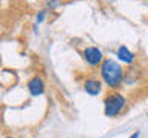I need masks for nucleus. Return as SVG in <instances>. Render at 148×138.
<instances>
[{"label": "nucleus", "instance_id": "obj_2", "mask_svg": "<svg viewBox=\"0 0 148 138\" xmlns=\"http://www.w3.org/2000/svg\"><path fill=\"white\" fill-rule=\"evenodd\" d=\"M103 104H105V115L106 117H116L127 106V100L120 94H111L105 98Z\"/></svg>", "mask_w": 148, "mask_h": 138}, {"label": "nucleus", "instance_id": "obj_3", "mask_svg": "<svg viewBox=\"0 0 148 138\" xmlns=\"http://www.w3.org/2000/svg\"><path fill=\"white\" fill-rule=\"evenodd\" d=\"M83 60L86 62V64H90L92 68L99 66V64L102 66V63H103V54L96 46H88V48L83 49Z\"/></svg>", "mask_w": 148, "mask_h": 138}, {"label": "nucleus", "instance_id": "obj_5", "mask_svg": "<svg viewBox=\"0 0 148 138\" xmlns=\"http://www.w3.org/2000/svg\"><path fill=\"white\" fill-rule=\"evenodd\" d=\"M28 91H29V94L32 97H37V95H42L45 91V85L43 81H42L40 77H34L31 78L29 83H28Z\"/></svg>", "mask_w": 148, "mask_h": 138}, {"label": "nucleus", "instance_id": "obj_6", "mask_svg": "<svg viewBox=\"0 0 148 138\" xmlns=\"http://www.w3.org/2000/svg\"><path fill=\"white\" fill-rule=\"evenodd\" d=\"M117 58L120 60V62H123V63H133L134 62V58H136V55H134L131 51H130L127 46H119V49H117Z\"/></svg>", "mask_w": 148, "mask_h": 138}, {"label": "nucleus", "instance_id": "obj_8", "mask_svg": "<svg viewBox=\"0 0 148 138\" xmlns=\"http://www.w3.org/2000/svg\"><path fill=\"white\" fill-rule=\"evenodd\" d=\"M57 2H48V6H51V8H57Z\"/></svg>", "mask_w": 148, "mask_h": 138}, {"label": "nucleus", "instance_id": "obj_7", "mask_svg": "<svg viewBox=\"0 0 148 138\" xmlns=\"http://www.w3.org/2000/svg\"><path fill=\"white\" fill-rule=\"evenodd\" d=\"M45 16H46V12H45V11H40L39 16H37V22L42 23V22H43V18H45Z\"/></svg>", "mask_w": 148, "mask_h": 138}, {"label": "nucleus", "instance_id": "obj_4", "mask_svg": "<svg viewBox=\"0 0 148 138\" xmlns=\"http://www.w3.org/2000/svg\"><path fill=\"white\" fill-rule=\"evenodd\" d=\"M83 89H85V92L90 95H99L100 91H102V83H100L99 78H94V77L86 78L85 85H83Z\"/></svg>", "mask_w": 148, "mask_h": 138}, {"label": "nucleus", "instance_id": "obj_10", "mask_svg": "<svg viewBox=\"0 0 148 138\" xmlns=\"http://www.w3.org/2000/svg\"><path fill=\"white\" fill-rule=\"evenodd\" d=\"M6 138H12V137H6Z\"/></svg>", "mask_w": 148, "mask_h": 138}, {"label": "nucleus", "instance_id": "obj_1", "mask_svg": "<svg viewBox=\"0 0 148 138\" xmlns=\"http://www.w3.org/2000/svg\"><path fill=\"white\" fill-rule=\"evenodd\" d=\"M100 75H102V80L105 81V85L111 87V89L120 87L123 83V78H125L123 69L120 68V64L116 63L111 58L103 60V63L100 66Z\"/></svg>", "mask_w": 148, "mask_h": 138}, {"label": "nucleus", "instance_id": "obj_9", "mask_svg": "<svg viewBox=\"0 0 148 138\" xmlns=\"http://www.w3.org/2000/svg\"><path fill=\"white\" fill-rule=\"evenodd\" d=\"M130 138H139V132H134V133H131V137Z\"/></svg>", "mask_w": 148, "mask_h": 138}]
</instances>
